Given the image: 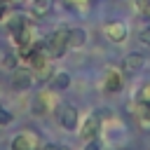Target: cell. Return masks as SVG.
<instances>
[{
	"instance_id": "cell-4",
	"label": "cell",
	"mask_w": 150,
	"mask_h": 150,
	"mask_svg": "<svg viewBox=\"0 0 150 150\" xmlns=\"http://www.w3.org/2000/svg\"><path fill=\"white\" fill-rule=\"evenodd\" d=\"M56 120H59V124H61L66 131H77L80 110H77L73 103H61V105H59V112H56Z\"/></svg>"
},
{
	"instance_id": "cell-8",
	"label": "cell",
	"mask_w": 150,
	"mask_h": 150,
	"mask_svg": "<svg viewBox=\"0 0 150 150\" xmlns=\"http://www.w3.org/2000/svg\"><path fill=\"white\" fill-rule=\"evenodd\" d=\"M33 82H35V75H33V70L30 68H14L12 70V80H9V84H12V89H16V91H28L30 87H33Z\"/></svg>"
},
{
	"instance_id": "cell-19",
	"label": "cell",
	"mask_w": 150,
	"mask_h": 150,
	"mask_svg": "<svg viewBox=\"0 0 150 150\" xmlns=\"http://www.w3.org/2000/svg\"><path fill=\"white\" fill-rule=\"evenodd\" d=\"M5 66H7V68H16V66H19V56H16V54H7V56H5Z\"/></svg>"
},
{
	"instance_id": "cell-5",
	"label": "cell",
	"mask_w": 150,
	"mask_h": 150,
	"mask_svg": "<svg viewBox=\"0 0 150 150\" xmlns=\"http://www.w3.org/2000/svg\"><path fill=\"white\" fill-rule=\"evenodd\" d=\"M124 87V73L122 68H108L103 73V82H101V91L103 94H117Z\"/></svg>"
},
{
	"instance_id": "cell-6",
	"label": "cell",
	"mask_w": 150,
	"mask_h": 150,
	"mask_svg": "<svg viewBox=\"0 0 150 150\" xmlns=\"http://www.w3.org/2000/svg\"><path fill=\"white\" fill-rule=\"evenodd\" d=\"M9 150H40V136L35 131L26 129L9 141Z\"/></svg>"
},
{
	"instance_id": "cell-9",
	"label": "cell",
	"mask_w": 150,
	"mask_h": 150,
	"mask_svg": "<svg viewBox=\"0 0 150 150\" xmlns=\"http://www.w3.org/2000/svg\"><path fill=\"white\" fill-rule=\"evenodd\" d=\"M129 110H131V117H134L141 127H150V103L136 98V101L129 105Z\"/></svg>"
},
{
	"instance_id": "cell-2",
	"label": "cell",
	"mask_w": 150,
	"mask_h": 150,
	"mask_svg": "<svg viewBox=\"0 0 150 150\" xmlns=\"http://www.w3.org/2000/svg\"><path fill=\"white\" fill-rule=\"evenodd\" d=\"M45 52L49 59H63L66 52H68V28L66 26H59L47 40H45Z\"/></svg>"
},
{
	"instance_id": "cell-7",
	"label": "cell",
	"mask_w": 150,
	"mask_h": 150,
	"mask_svg": "<svg viewBox=\"0 0 150 150\" xmlns=\"http://www.w3.org/2000/svg\"><path fill=\"white\" fill-rule=\"evenodd\" d=\"M103 35H105L108 42L122 45V42H127V38H129V26H127L124 21H108V23L103 26Z\"/></svg>"
},
{
	"instance_id": "cell-12",
	"label": "cell",
	"mask_w": 150,
	"mask_h": 150,
	"mask_svg": "<svg viewBox=\"0 0 150 150\" xmlns=\"http://www.w3.org/2000/svg\"><path fill=\"white\" fill-rule=\"evenodd\" d=\"M49 87H52L54 91H66V89L70 87V73H66V70L54 73L52 80H49Z\"/></svg>"
},
{
	"instance_id": "cell-3",
	"label": "cell",
	"mask_w": 150,
	"mask_h": 150,
	"mask_svg": "<svg viewBox=\"0 0 150 150\" xmlns=\"http://www.w3.org/2000/svg\"><path fill=\"white\" fill-rule=\"evenodd\" d=\"M101 129H103L101 115H98V112H91V115H87L84 120H80V124H77V136H80L82 141H91V138H98Z\"/></svg>"
},
{
	"instance_id": "cell-21",
	"label": "cell",
	"mask_w": 150,
	"mask_h": 150,
	"mask_svg": "<svg viewBox=\"0 0 150 150\" xmlns=\"http://www.w3.org/2000/svg\"><path fill=\"white\" fill-rule=\"evenodd\" d=\"M61 148H63V145H56V143H47L42 150H61Z\"/></svg>"
},
{
	"instance_id": "cell-16",
	"label": "cell",
	"mask_w": 150,
	"mask_h": 150,
	"mask_svg": "<svg viewBox=\"0 0 150 150\" xmlns=\"http://www.w3.org/2000/svg\"><path fill=\"white\" fill-rule=\"evenodd\" d=\"M136 98H138V101H145V103H150V80H148V82H143V84L138 87V91H136Z\"/></svg>"
},
{
	"instance_id": "cell-10",
	"label": "cell",
	"mask_w": 150,
	"mask_h": 150,
	"mask_svg": "<svg viewBox=\"0 0 150 150\" xmlns=\"http://www.w3.org/2000/svg\"><path fill=\"white\" fill-rule=\"evenodd\" d=\"M143 63H145V56H143V54L129 52V54L122 59V73H124V75H134V73H138V70L143 68Z\"/></svg>"
},
{
	"instance_id": "cell-18",
	"label": "cell",
	"mask_w": 150,
	"mask_h": 150,
	"mask_svg": "<svg viewBox=\"0 0 150 150\" xmlns=\"http://www.w3.org/2000/svg\"><path fill=\"white\" fill-rule=\"evenodd\" d=\"M12 120H14V117H12V112H9L7 108H0V127H7Z\"/></svg>"
},
{
	"instance_id": "cell-20",
	"label": "cell",
	"mask_w": 150,
	"mask_h": 150,
	"mask_svg": "<svg viewBox=\"0 0 150 150\" xmlns=\"http://www.w3.org/2000/svg\"><path fill=\"white\" fill-rule=\"evenodd\" d=\"M82 150H101V143L96 141V138H91V141H84V148Z\"/></svg>"
},
{
	"instance_id": "cell-15",
	"label": "cell",
	"mask_w": 150,
	"mask_h": 150,
	"mask_svg": "<svg viewBox=\"0 0 150 150\" xmlns=\"http://www.w3.org/2000/svg\"><path fill=\"white\" fill-rule=\"evenodd\" d=\"M138 42L145 45V47H150V23H143L138 28Z\"/></svg>"
},
{
	"instance_id": "cell-13",
	"label": "cell",
	"mask_w": 150,
	"mask_h": 150,
	"mask_svg": "<svg viewBox=\"0 0 150 150\" xmlns=\"http://www.w3.org/2000/svg\"><path fill=\"white\" fill-rule=\"evenodd\" d=\"M52 9V0H30V14L33 16H45Z\"/></svg>"
},
{
	"instance_id": "cell-14",
	"label": "cell",
	"mask_w": 150,
	"mask_h": 150,
	"mask_svg": "<svg viewBox=\"0 0 150 150\" xmlns=\"http://www.w3.org/2000/svg\"><path fill=\"white\" fill-rule=\"evenodd\" d=\"M30 21L26 19V16H21V14H16V16H12L9 21H7V30H9V35H16L23 26H28Z\"/></svg>"
},
{
	"instance_id": "cell-1",
	"label": "cell",
	"mask_w": 150,
	"mask_h": 150,
	"mask_svg": "<svg viewBox=\"0 0 150 150\" xmlns=\"http://www.w3.org/2000/svg\"><path fill=\"white\" fill-rule=\"evenodd\" d=\"M56 103H59V94L49 87V89H42L33 96V103H30V110L35 117H47L56 110Z\"/></svg>"
},
{
	"instance_id": "cell-11",
	"label": "cell",
	"mask_w": 150,
	"mask_h": 150,
	"mask_svg": "<svg viewBox=\"0 0 150 150\" xmlns=\"http://www.w3.org/2000/svg\"><path fill=\"white\" fill-rule=\"evenodd\" d=\"M87 30L82 26H75V28H68V49H82L87 45Z\"/></svg>"
},
{
	"instance_id": "cell-22",
	"label": "cell",
	"mask_w": 150,
	"mask_h": 150,
	"mask_svg": "<svg viewBox=\"0 0 150 150\" xmlns=\"http://www.w3.org/2000/svg\"><path fill=\"white\" fill-rule=\"evenodd\" d=\"M9 2H12V0H0V5H9Z\"/></svg>"
},
{
	"instance_id": "cell-17",
	"label": "cell",
	"mask_w": 150,
	"mask_h": 150,
	"mask_svg": "<svg viewBox=\"0 0 150 150\" xmlns=\"http://www.w3.org/2000/svg\"><path fill=\"white\" fill-rule=\"evenodd\" d=\"M134 7H136V12H138V14L150 16V0H134Z\"/></svg>"
}]
</instances>
